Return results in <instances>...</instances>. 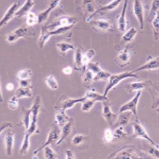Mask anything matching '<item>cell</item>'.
Listing matches in <instances>:
<instances>
[{
    "instance_id": "cell-17",
    "label": "cell",
    "mask_w": 159,
    "mask_h": 159,
    "mask_svg": "<svg viewBox=\"0 0 159 159\" xmlns=\"http://www.w3.org/2000/svg\"><path fill=\"white\" fill-rule=\"evenodd\" d=\"M123 1V0H112V2H111L110 3H108V4L105 5L104 6H102L101 7H99L98 10H96L95 12L93 15L85 18L86 22H87V23L90 22L92 20V19L93 18V17H94L97 14L103 12L114 11V10H115L116 8H117L119 6V5L121 3V2Z\"/></svg>"
},
{
    "instance_id": "cell-24",
    "label": "cell",
    "mask_w": 159,
    "mask_h": 159,
    "mask_svg": "<svg viewBox=\"0 0 159 159\" xmlns=\"http://www.w3.org/2000/svg\"><path fill=\"white\" fill-rule=\"evenodd\" d=\"M52 35L48 31V30L46 27V26H43L41 28V33H40L39 39H38V46L40 49H43L50 39Z\"/></svg>"
},
{
    "instance_id": "cell-11",
    "label": "cell",
    "mask_w": 159,
    "mask_h": 159,
    "mask_svg": "<svg viewBox=\"0 0 159 159\" xmlns=\"http://www.w3.org/2000/svg\"><path fill=\"white\" fill-rule=\"evenodd\" d=\"M95 30L101 32H108L113 28L112 23L111 20L107 19H98L91 20L89 23Z\"/></svg>"
},
{
    "instance_id": "cell-3",
    "label": "cell",
    "mask_w": 159,
    "mask_h": 159,
    "mask_svg": "<svg viewBox=\"0 0 159 159\" xmlns=\"http://www.w3.org/2000/svg\"><path fill=\"white\" fill-rule=\"evenodd\" d=\"M130 78H139V76L136 73L133 71H125L120 73L112 74L111 76L108 79V83L105 87L103 95L107 97L109 92L112 91L118 84H120L122 81Z\"/></svg>"
},
{
    "instance_id": "cell-13",
    "label": "cell",
    "mask_w": 159,
    "mask_h": 159,
    "mask_svg": "<svg viewBox=\"0 0 159 159\" xmlns=\"http://www.w3.org/2000/svg\"><path fill=\"white\" fill-rule=\"evenodd\" d=\"M110 158H139L141 157L138 154V153L134 150V148H125L118 152L112 154Z\"/></svg>"
},
{
    "instance_id": "cell-41",
    "label": "cell",
    "mask_w": 159,
    "mask_h": 159,
    "mask_svg": "<svg viewBox=\"0 0 159 159\" xmlns=\"http://www.w3.org/2000/svg\"><path fill=\"white\" fill-rule=\"evenodd\" d=\"M44 157L47 159H56L58 158L57 153L50 146V145L46 146L44 149Z\"/></svg>"
},
{
    "instance_id": "cell-23",
    "label": "cell",
    "mask_w": 159,
    "mask_h": 159,
    "mask_svg": "<svg viewBox=\"0 0 159 159\" xmlns=\"http://www.w3.org/2000/svg\"><path fill=\"white\" fill-rule=\"evenodd\" d=\"M34 0H26L24 4L18 9L16 14V17L21 18L24 16H26L29 12H31V10L34 7Z\"/></svg>"
},
{
    "instance_id": "cell-32",
    "label": "cell",
    "mask_w": 159,
    "mask_h": 159,
    "mask_svg": "<svg viewBox=\"0 0 159 159\" xmlns=\"http://www.w3.org/2000/svg\"><path fill=\"white\" fill-rule=\"evenodd\" d=\"M56 47L59 53L62 55H65L69 51L75 50V46L73 44L65 41H62L57 43Z\"/></svg>"
},
{
    "instance_id": "cell-40",
    "label": "cell",
    "mask_w": 159,
    "mask_h": 159,
    "mask_svg": "<svg viewBox=\"0 0 159 159\" xmlns=\"http://www.w3.org/2000/svg\"><path fill=\"white\" fill-rule=\"evenodd\" d=\"M94 74L90 70L87 69L82 76V82L87 85L91 84L94 82Z\"/></svg>"
},
{
    "instance_id": "cell-18",
    "label": "cell",
    "mask_w": 159,
    "mask_h": 159,
    "mask_svg": "<svg viewBox=\"0 0 159 159\" xmlns=\"http://www.w3.org/2000/svg\"><path fill=\"white\" fill-rule=\"evenodd\" d=\"M61 1V0H49L48 8L38 14L39 24L43 23L46 21L49 14L59 5Z\"/></svg>"
},
{
    "instance_id": "cell-39",
    "label": "cell",
    "mask_w": 159,
    "mask_h": 159,
    "mask_svg": "<svg viewBox=\"0 0 159 159\" xmlns=\"http://www.w3.org/2000/svg\"><path fill=\"white\" fill-rule=\"evenodd\" d=\"M26 23L28 26H33L39 24V17L38 14L33 12H29L26 16Z\"/></svg>"
},
{
    "instance_id": "cell-25",
    "label": "cell",
    "mask_w": 159,
    "mask_h": 159,
    "mask_svg": "<svg viewBox=\"0 0 159 159\" xmlns=\"http://www.w3.org/2000/svg\"><path fill=\"white\" fill-rule=\"evenodd\" d=\"M82 7L85 18L91 16L96 11L95 0H82Z\"/></svg>"
},
{
    "instance_id": "cell-9",
    "label": "cell",
    "mask_w": 159,
    "mask_h": 159,
    "mask_svg": "<svg viewBox=\"0 0 159 159\" xmlns=\"http://www.w3.org/2000/svg\"><path fill=\"white\" fill-rule=\"evenodd\" d=\"M133 13L139 24L141 30L144 28V7L141 0H134L133 3Z\"/></svg>"
},
{
    "instance_id": "cell-2",
    "label": "cell",
    "mask_w": 159,
    "mask_h": 159,
    "mask_svg": "<svg viewBox=\"0 0 159 159\" xmlns=\"http://www.w3.org/2000/svg\"><path fill=\"white\" fill-rule=\"evenodd\" d=\"M35 35L34 30L32 26H20L10 32L6 36V41L9 44L17 42L20 39H31Z\"/></svg>"
},
{
    "instance_id": "cell-6",
    "label": "cell",
    "mask_w": 159,
    "mask_h": 159,
    "mask_svg": "<svg viewBox=\"0 0 159 159\" xmlns=\"http://www.w3.org/2000/svg\"><path fill=\"white\" fill-rule=\"evenodd\" d=\"M132 127L134 130V136L135 137L144 139L151 145L159 146L151 138V137L148 135L146 129L141 123L138 118H135V121L132 123Z\"/></svg>"
},
{
    "instance_id": "cell-4",
    "label": "cell",
    "mask_w": 159,
    "mask_h": 159,
    "mask_svg": "<svg viewBox=\"0 0 159 159\" xmlns=\"http://www.w3.org/2000/svg\"><path fill=\"white\" fill-rule=\"evenodd\" d=\"M31 110H32V121L31 124L29 128L25 132H28L32 135L34 134L38 133V117L40 114V111L41 108V98L40 96H37L34 100L33 104L32 105Z\"/></svg>"
},
{
    "instance_id": "cell-53",
    "label": "cell",
    "mask_w": 159,
    "mask_h": 159,
    "mask_svg": "<svg viewBox=\"0 0 159 159\" xmlns=\"http://www.w3.org/2000/svg\"><path fill=\"white\" fill-rule=\"evenodd\" d=\"M12 127V125L11 123H7V122L2 123V126H1V134H3V132H4L5 129L11 128Z\"/></svg>"
},
{
    "instance_id": "cell-33",
    "label": "cell",
    "mask_w": 159,
    "mask_h": 159,
    "mask_svg": "<svg viewBox=\"0 0 159 159\" xmlns=\"http://www.w3.org/2000/svg\"><path fill=\"white\" fill-rule=\"evenodd\" d=\"M137 30L134 27H131L125 31L122 36V40L125 43H130L135 38L137 34Z\"/></svg>"
},
{
    "instance_id": "cell-51",
    "label": "cell",
    "mask_w": 159,
    "mask_h": 159,
    "mask_svg": "<svg viewBox=\"0 0 159 159\" xmlns=\"http://www.w3.org/2000/svg\"><path fill=\"white\" fill-rule=\"evenodd\" d=\"M73 69L71 66H66L65 67H64L62 69V73L66 75H70L73 73Z\"/></svg>"
},
{
    "instance_id": "cell-45",
    "label": "cell",
    "mask_w": 159,
    "mask_h": 159,
    "mask_svg": "<svg viewBox=\"0 0 159 159\" xmlns=\"http://www.w3.org/2000/svg\"><path fill=\"white\" fill-rule=\"evenodd\" d=\"M19 99L14 94L10 98L8 101V107L11 111H16L19 107Z\"/></svg>"
},
{
    "instance_id": "cell-10",
    "label": "cell",
    "mask_w": 159,
    "mask_h": 159,
    "mask_svg": "<svg viewBox=\"0 0 159 159\" xmlns=\"http://www.w3.org/2000/svg\"><path fill=\"white\" fill-rule=\"evenodd\" d=\"M102 103V116L105 120L111 126H113V125L116 120L118 114L114 113L111 108V105L108 99L105 100Z\"/></svg>"
},
{
    "instance_id": "cell-54",
    "label": "cell",
    "mask_w": 159,
    "mask_h": 159,
    "mask_svg": "<svg viewBox=\"0 0 159 159\" xmlns=\"http://www.w3.org/2000/svg\"><path fill=\"white\" fill-rule=\"evenodd\" d=\"M6 89L8 91H12L14 89V85L12 83H8L6 85Z\"/></svg>"
},
{
    "instance_id": "cell-20",
    "label": "cell",
    "mask_w": 159,
    "mask_h": 159,
    "mask_svg": "<svg viewBox=\"0 0 159 159\" xmlns=\"http://www.w3.org/2000/svg\"><path fill=\"white\" fill-rule=\"evenodd\" d=\"M129 0H124L123 7L122 11L119 16L117 19V28L121 32H125L127 28V19H126V11Z\"/></svg>"
},
{
    "instance_id": "cell-37",
    "label": "cell",
    "mask_w": 159,
    "mask_h": 159,
    "mask_svg": "<svg viewBox=\"0 0 159 159\" xmlns=\"http://www.w3.org/2000/svg\"><path fill=\"white\" fill-rule=\"evenodd\" d=\"M45 83L49 89L52 91H57L58 89V83L55 76L49 75L45 78Z\"/></svg>"
},
{
    "instance_id": "cell-5",
    "label": "cell",
    "mask_w": 159,
    "mask_h": 159,
    "mask_svg": "<svg viewBox=\"0 0 159 159\" xmlns=\"http://www.w3.org/2000/svg\"><path fill=\"white\" fill-rule=\"evenodd\" d=\"M84 97L82 98H70L62 95L59 98L55 105L56 111H67L69 109L73 108L76 104L81 103L84 101Z\"/></svg>"
},
{
    "instance_id": "cell-12",
    "label": "cell",
    "mask_w": 159,
    "mask_h": 159,
    "mask_svg": "<svg viewBox=\"0 0 159 159\" xmlns=\"http://www.w3.org/2000/svg\"><path fill=\"white\" fill-rule=\"evenodd\" d=\"M132 57V52L128 48H123L119 52L115 59L116 63L119 67H123L127 66L130 63Z\"/></svg>"
},
{
    "instance_id": "cell-52",
    "label": "cell",
    "mask_w": 159,
    "mask_h": 159,
    "mask_svg": "<svg viewBox=\"0 0 159 159\" xmlns=\"http://www.w3.org/2000/svg\"><path fill=\"white\" fill-rule=\"evenodd\" d=\"M65 155H66V157H65L66 158H68V159L75 158V156L73 152L71 150H70V149H67L65 152Z\"/></svg>"
},
{
    "instance_id": "cell-21",
    "label": "cell",
    "mask_w": 159,
    "mask_h": 159,
    "mask_svg": "<svg viewBox=\"0 0 159 159\" xmlns=\"http://www.w3.org/2000/svg\"><path fill=\"white\" fill-rule=\"evenodd\" d=\"M73 119L71 118L70 121H69L66 125H64L62 127H61V135L58 141L56 143L57 146L61 145L67 137L69 136L73 131Z\"/></svg>"
},
{
    "instance_id": "cell-48",
    "label": "cell",
    "mask_w": 159,
    "mask_h": 159,
    "mask_svg": "<svg viewBox=\"0 0 159 159\" xmlns=\"http://www.w3.org/2000/svg\"><path fill=\"white\" fill-rule=\"evenodd\" d=\"M114 140H119V139H121L125 138L127 136V133L124 130L123 126H119L116 128L115 131L114 132Z\"/></svg>"
},
{
    "instance_id": "cell-34",
    "label": "cell",
    "mask_w": 159,
    "mask_h": 159,
    "mask_svg": "<svg viewBox=\"0 0 159 159\" xmlns=\"http://www.w3.org/2000/svg\"><path fill=\"white\" fill-rule=\"evenodd\" d=\"M84 101L81 103L82 107L81 110L84 112H88L92 110V108L94 107L96 102L93 99L87 98L84 96Z\"/></svg>"
},
{
    "instance_id": "cell-26",
    "label": "cell",
    "mask_w": 159,
    "mask_h": 159,
    "mask_svg": "<svg viewBox=\"0 0 159 159\" xmlns=\"http://www.w3.org/2000/svg\"><path fill=\"white\" fill-rule=\"evenodd\" d=\"M71 117H69L66 111H57L55 116V121L57 125L61 128L64 125H66L69 121H70Z\"/></svg>"
},
{
    "instance_id": "cell-55",
    "label": "cell",
    "mask_w": 159,
    "mask_h": 159,
    "mask_svg": "<svg viewBox=\"0 0 159 159\" xmlns=\"http://www.w3.org/2000/svg\"><path fill=\"white\" fill-rule=\"evenodd\" d=\"M155 111L157 113H158V114H159V107H158V108H157Z\"/></svg>"
},
{
    "instance_id": "cell-36",
    "label": "cell",
    "mask_w": 159,
    "mask_h": 159,
    "mask_svg": "<svg viewBox=\"0 0 159 159\" xmlns=\"http://www.w3.org/2000/svg\"><path fill=\"white\" fill-rule=\"evenodd\" d=\"M96 53L95 49L91 48L88 49V50L83 53V57H82V61H83V64L84 67L87 68V65L91 62L92 60L93 59V58L95 57Z\"/></svg>"
},
{
    "instance_id": "cell-22",
    "label": "cell",
    "mask_w": 159,
    "mask_h": 159,
    "mask_svg": "<svg viewBox=\"0 0 159 159\" xmlns=\"http://www.w3.org/2000/svg\"><path fill=\"white\" fill-rule=\"evenodd\" d=\"M132 113L129 111L123 112L118 114L116 120L115 121L113 127L117 128L119 126H125L127 125L130 121V119L131 117Z\"/></svg>"
},
{
    "instance_id": "cell-29",
    "label": "cell",
    "mask_w": 159,
    "mask_h": 159,
    "mask_svg": "<svg viewBox=\"0 0 159 159\" xmlns=\"http://www.w3.org/2000/svg\"><path fill=\"white\" fill-rule=\"evenodd\" d=\"M31 136H32L31 134H30L27 132H25L21 146L19 149L20 155L24 156L28 153L30 150V137Z\"/></svg>"
},
{
    "instance_id": "cell-38",
    "label": "cell",
    "mask_w": 159,
    "mask_h": 159,
    "mask_svg": "<svg viewBox=\"0 0 159 159\" xmlns=\"http://www.w3.org/2000/svg\"><path fill=\"white\" fill-rule=\"evenodd\" d=\"M32 76V71L31 69L28 68H25L21 69L17 72L16 77L18 80H30L31 79Z\"/></svg>"
},
{
    "instance_id": "cell-43",
    "label": "cell",
    "mask_w": 159,
    "mask_h": 159,
    "mask_svg": "<svg viewBox=\"0 0 159 159\" xmlns=\"http://www.w3.org/2000/svg\"><path fill=\"white\" fill-rule=\"evenodd\" d=\"M88 139V136L84 134H76L74 135L71 140V143L74 146H79L83 144L87 139Z\"/></svg>"
},
{
    "instance_id": "cell-7",
    "label": "cell",
    "mask_w": 159,
    "mask_h": 159,
    "mask_svg": "<svg viewBox=\"0 0 159 159\" xmlns=\"http://www.w3.org/2000/svg\"><path fill=\"white\" fill-rule=\"evenodd\" d=\"M142 95V91H137L136 94L132 98L130 101L127 102L126 103L123 104L120 108H119V113L129 111L131 112L132 114L134 115L135 118H138V111H137V107L140 100L141 96Z\"/></svg>"
},
{
    "instance_id": "cell-30",
    "label": "cell",
    "mask_w": 159,
    "mask_h": 159,
    "mask_svg": "<svg viewBox=\"0 0 159 159\" xmlns=\"http://www.w3.org/2000/svg\"><path fill=\"white\" fill-rule=\"evenodd\" d=\"M84 97L87 98L93 99L96 102H101V103L108 99L107 97L103 95V94L99 93L94 89H90V90H88L87 91H86L84 95Z\"/></svg>"
},
{
    "instance_id": "cell-27",
    "label": "cell",
    "mask_w": 159,
    "mask_h": 159,
    "mask_svg": "<svg viewBox=\"0 0 159 159\" xmlns=\"http://www.w3.org/2000/svg\"><path fill=\"white\" fill-rule=\"evenodd\" d=\"M21 115V124L24 127L25 131L29 128L32 121V110L30 108H26L23 107Z\"/></svg>"
},
{
    "instance_id": "cell-49",
    "label": "cell",
    "mask_w": 159,
    "mask_h": 159,
    "mask_svg": "<svg viewBox=\"0 0 159 159\" xmlns=\"http://www.w3.org/2000/svg\"><path fill=\"white\" fill-rule=\"evenodd\" d=\"M148 154L152 157L159 158V146L151 145V146L148 149Z\"/></svg>"
},
{
    "instance_id": "cell-31",
    "label": "cell",
    "mask_w": 159,
    "mask_h": 159,
    "mask_svg": "<svg viewBox=\"0 0 159 159\" xmlns=\"http://www.w3.org/2000/svg\"><path fill=\"white\" fill-rule=\"evenodd\" d=\"M19 99L30 98L33 96L32 87H19L14 94Z\"/></svg>"
},
{
    "instance_id": "cell-46",
    "label": "cell",
    "mask_w": 159,
    "mask_h": 159,
    "mask_svg": "<svg viewBox=\"0 0 159 159\" xmlns=\"http://www.w3.org/2000/svg\"><path fill=\"white\" fill-rule=\"evenodd\" d=\"M112 73L110 72L107 71L105 70H101L98 74L95 75L94 77V82H98V81H102V80H108L111 76Z\"/></svg>"
},
{
    "instance_id": "cell-44",
    "label": "cell",
    "mask_w": 159,
    "mask_h": 159,
    "mask_svg": "<svg viewBox=\"0 0 159 159\" xmlns=\"http://www.w3.org/2000/svg\"><path fill=\"white\" fill-rule=\"evenodd\" d=\"M114 140V134L111 128H106L103 132V141L105 143H112Z\"/></svg>"
},
{
    "instance_id": "cell-47",
    "label": "cell",
    "mask_w": 159,
    "mask_h": 159,
    "mask_svg": "<svg viewBox=\"0 0 159 159\" xmlns=\"http://www.w3.org/2000/svg\"><path fill=\"white\" fill-rule=\"evenodd\" d=\"M87 69L91 71L94 74V76L103 69L99 65V63L98 62H91L87 65Z\"/></svg>"
},
{
    "instance_id": "cell-8",
    "label": "cell",
    "mask_w": 159,
    "mask_h": 159,
    "mask_svg": "<svg viewBox=\"0 0 159 159\" xmlns=\"http://www.w3.org/2000/svg\"><path fill=\"white\" fill-rule=\"evenodd\" d=\"M59 128L60 127L57 126H53L50 129V130H49L48 133L46 141L41 146L38 148L37 150H35L34 152V155H37L42 150H43L46 146L51 145L52 144L55 143H57L61 135V130Z\"/></svg>"
},
{
    "instance_id": "cell-50",
    "label": "cell",
    "mask_w": 159,
    "mask_h": 159,
    "mask_svg": "<svg viewBox=\"0 0 159 159\" xmlns=\"http://www.w3.org/2000/svg\"><path fill=\"white\" fill-rule=\"evenodd\" d=\"M19 87H32V80H19Z\"/></svg>"
},
{
    "instance_id": "cell-1",
    "label": "cell",
    "mask_w": 159,
    "mask_h": 159,
    "mask_svg": "<svg viewBox=\"0 0 159 159\" xmlns=\"http://www.w3.org/2000/svg\"><path fill=\"white\" fill-rule=\"evenodd\" d=\"M77 23V18L72 16H62L46 25L52 36L60 35L71 30Z\"/></svg>"
},
{
    "instance_id": "cell-35",
    "label": "cell",
    "mask_w": 159,
    "mask_h": 159,
    "mask_svg": "<svg viewBox=\"0 0 159 159\" xmlns=\"http://www.w3.org/2000/svg\"><path fill=\"white\" fill-rule=\"evenodd\" d=\"M152 28L153 33L154 39L158 41L159 39V11L152 20Z\"/></svg>"
},
{
    "instance_id": "cell-14",
    "label": "cell",
    "mask_w": 159,
    "mask_h": 159,
    "mask_svg": "<svg viewBox=\"0 0 159 159\" xmlns=\"http://www.w3.org/2000/svg\"><path fill=\"white\" fill-rule=\"evenodd\" d=\"M19 8V3L15 2L11 7H10L7 12L3 15V17L0 21V28H3L4 26L7 25L11 20L16 17V14L18 9Z\"/></svg>"
},
{
    "instance_id": "cell-19",
    "label": "cell",
    "mask_w": 159,
    "mask_h": 159,
    "mask_svg": "<svg viewBox=\"0 0 159 159\" xmlns=\"http://www.w3.org/2000/svg\"><path fill=\"white\" fill-rule=\"evenodd\" d=\"M152 84H153L150 81H135L126 84L125 86V89L129 93H132L134 92L142 91L145 88Z\"/></svg>"
},
{
    "instance_id": "cell-42",
    "label": "cell",
    "mask_w": 159,
    "mask_h": 159,
    "mask_svg": "<svg viewBox=\"0 0 159 159\" xmlns=\"http://www.w3.org/2000/svg\"><path fill=\"white\" fill-rule=\"evenodd\" d=\"M158 10H159V0H153L151 4V7L150 10V13H149V17H148V18L150 20V21H152V20L153 19L157 12H158Z\"/></svg>"
},
{
    "instance_id": "cell-28",
    "label": "cell",
    "mask_w": 159,
    "mask_h": 159,
    "mask_svg": "<svg viewBox=\"0 0 159 159\" xmlns=\"http://www.w3.org/2000/svg\"><path fill=\"white\" fill-rule=\"evenodd\" d=\"M83 53L80 48H76L75 50L74 55V68L76 71H82L84 68L83 61Z\"/></svg>"
},
{
    "instance_id": "cell-16",
    "label": "cell",
    "mask_w": 159,
    "mask_h": 159,
    "mask_svg": "<svg viewBox=\"0 0 159 159\" xmlns=\"http://www.w3.org/2000/svg\"><path fill=\"white\" fill-rule=\"evenodd\" d=\"M159 69V57L155 58H150L146 61L144 64L139 66L135 70L132 71L134 73H136L143 71H153Z\"/></svg>"
},
{
    "instance_id": "cell-15",
    "label": "cell",
    "mask_w": 159,
    "mask_h": 159,
    "mask_svg": "<svg viewBox=\"0 0 159 159\" xmlns=\"http://www.w3.org/2000/svg\"><path fill=\"white\" fill-rule=\"evenodd\" d=\"M3 140H4L5 153L7 156L11 157L12 156L13 153L14 142H15L14 132L11 130L7 131L4 135Z\"/></svg>"
}]
</instances>
